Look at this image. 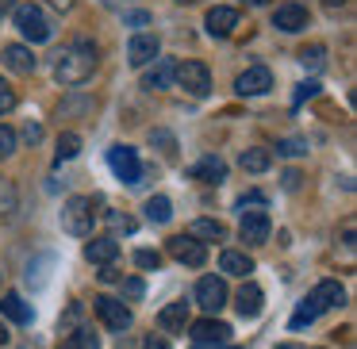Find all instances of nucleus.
<instances>
[{
    "mask_svg": "<svg viewBox=\"0 0 357 349\" xmlns=\"http://www.w3.org/2000/svg\"><path fill=\"white\" fill-rule=\"evenodd\" d=\"M100 65V54H96V47L89 39H73L66 42L62 50L54 54V81L66 88L73 85H85L89 77H93V70Z\"/></svg>",
    "mask_w": 357,
    "mask_h": 349,
    "instance_id": "nucleus-1",
    "label": "nucleus"
},
{
    "mask_svg": "<svg viewBox=\"0 0 357 349\" xmlns=\"http://www.w3.org/2000/svg\"><path fill=\"white\" fill-rule=\"evenodd\" d=\"M12 20H16L20 35H24L27 42H47L50 35H54V24L47 20V12L39 8V4H16V12H12Z\"/></svg>",
    "mask_w": 357,
    "mask_h": 349,
    "instance_id": "nucleus-2",
    "label": "nucleus"
},
{
    "mask_svg": "<svg viewBox=\"0 0 357 349\" xmlns=\"http://www.w3.org/2000/svg\"><path fill=\"white\" fill-rule=\"evenodd\" d=\"M93 200L89 196H70L62 203V231L73 234V238H89L93 234Z\"/></svg>",
    "mask_w": 357,
    "mask_h": 349,
    "instance_id": "nucleus-3",
    "label": "nucleus"
},
{
    "mask_svg": "<svg viewBox=\"0 0 357 349\" xmlns=\"http://www.w3.org/2000/svg\"><path fill=\"white\" fill-rule=\"evenodd\" d=\"M273 231V219L265 208H242V223H238V238L246 246H265Z\"/></svg>",
    "mask_w": 357,
    "mask_h": 349,
    "instance_id": "nucleus-4",
    "label": "nucleus"
},
{
    "mask_svg": "<svg viewBox=\"0 0 357 349\" xmlns=\"http://www.w3.org/2000/svg\"><path fill=\"white\" fill-rule=\"evenodd\" d=\"M173 85H181L188 96H208L211 93V70L204 62H177V77H173Z\"/></svg>",
    "mask_w": 357,
    "mask_h": 349,
    "instance_id": "nucleus-5",
    "label": "nucleus"
},
{
    "mask_svg": "<svg viewBox=\"0 0 357 349\" xmlns=\"http://www.w3.org/2000/svg\"><path fill=\"white\" fill-rule=\"evenodd\" d=\"M93 311H96V318H100L108 330H127L131 326V307H127L123 300H112V295H96L93 300Z\"/></svg>",
    "mask_w": 357,
    "mask_h": 349,
    "instance_id": "nucleus-6",
    "label": "nucleus"
},
{
    "mask_svg": "<svg viewBox=\"0 0 357 349\" xmlns=\"http://www.w3.org/2000/svg\"><path fill=\"white\" fill-rule=\"evenodd\" d=\"M165 249H169L173 261L188 265V269H200V265L208 261V246H200V242L188 238V234H173V238L165 242Z\"/></svg>",
    "mask_w": 357,
    "mask_h": 349,
    "instance_id": "nucleus-7",
    "label": "nucleus"
},
{
    "mask_svg": "<svg viewBox=\"0 0 357 349\" xmlns=\"http://www.w3.org/2000/svg\"><path fill=\"white\" fill-rule=\"evenodd\" d=\"M108 165H112V173H116L123 185H139L142 165H139V154H135L131 146H112L108 150Z\"/></svg>",
    "mask_w": 357,
    "mask_h": 349,
    "instance_id": "nucleus-8",
    "label": "nucleus"
},
{
    "mask_svg": "<svg viewBox=\"0 0 357 349\" xmlns=\"http://www.w3.org/2000/svg\"><path fill=\"white\" fill-rule=\"evenodd\" d=\"M196 303H200V311H208V318H215V311L227 307V284H223V277H204L200 284H196Z\"/></svg>",
    "mask_w": 357,
    "mask_h": 349,
    "instance_id": "nucleus-9",
    "label": "nucleus"
},
{
    "mask_svg": "<svg viewBox=\"0 0 357 349\" xmlns=\"http://www.w3.org/2000/svg\"><path fill=\"white\" fill-rule=\"evenodd\" d=\"M188 338L196 341V346H227L231 341V326L219 323V318H200V323L188 326Z\"/></svg>",
    "mask_w": 357,
    "mask_h": 349,
    "instance_id": "nucleus-10",
    "label": "nucleus"
},
{
    "mask_svg": "<svg viewBox=\"0 0 357 349\" xmlns=\"http://www.w3.org/2000/svg\"><path fill=\"white\" fill-rule=\"evenodd\" d=\"M173 77H177V62L173 58H154L150 70L142 73V88L146 93H162V88H173Z\"/></svg>",
    "mask_w": 357,
    "mask_h": 349,
    "instance_id": "nucleus-11",
    "label": "nucleus"
},
{
    "mask_svg": "<svg viewBox=\"0 0 357 349\" xmlns=\"http://www.w3.org/2000/svg\"><path fill=\"white\" fill-rule=\"evenodd\" d=\"M162 54V42H158V35H135L131 42H127V62L135 65V70H146L154 58Z\"/></svg>",
    "mask_w": 357,
    "mask_h": 349,
    "instance_id": "nucleus-12",
    "label": "nucleus"
},
{
    "mask_svg": "<svg viewBox=\"0 0 357 349\" xmlns=\"http://www.w3.org/2000/svg\"><path fill=\"white\" fill-rule=\"evenodd\" d=\"M273 88V73L265 70V65H250L246 73H238V81H234V93L238 96H261Z\"/></svg>",
    "mask_w": 357,
    "mask_h": 349,
    "instance_id": "nucleus-13",
    "label": "nucleus"
},
{
    "mask_svg": "<svg viewBox=\"0 0 357 349\" xmlns=\"http://www.w3.org/2000/svg\"><path fill=\"white\" fill-rule=\"evenodd\" d=\"M204 27H208V35L211 39H227V35L238 27V12L234 8H227V4H215V8L204 16Z\"/></svg>",
    "mask_w": 357,
    "mask_h": 349,
    "instance_id": "nucleus-14",
    "label": "nucleus"
},
{
    "mask_svg": "<svg viewBox=\"0 0 357 349\" xmlns=\"http://www.w3.org/2000/svg\"><path fill=\"white\" fill-rule=\"evenodd\" d=\"M273 27L284 31V35L303 31V27H307V8H303V4H280V8L273 12Z\"/></svg>",
    "mask_w": 357,
    "mask_h": 349,
    "instance_id": "nucleus-15",
    "label": "nucleus"
},
{
    "mask_svg": "<svg viewBox=\"0 0 357 349\" xmlns=\"http://www.w3.org/2000/svg\"><path fill=\"white\" fill-rule=\"evenodd\" d=\"M234 307H238L242 318H257L265 307V292L254 284V280H246V284L238 288V295H234Z\"/></svg>",
    "mask_w": 357,
    "mask_h": 349,
    "instance_id": "nucleus-16",
    "label": "nucleus"
},
{
    "mask_svg": "<svg viewBox=\"0 0 357 349\" xmlns=\"http://www.w3.org/2000/svg\"><path fill=\"white\" fill-rule=\"evenodd\" d=\"M342 300H346V288H342L338 280H319V284L311 288V303L319 307V315L331 311V307H338Z\"/></svg>",
    "mask_w": 357,
    "mask_h": 349,
    "instance_id": "nucleus-17",
    "label": "nucleus"
},
{
    "mask_svg": "<svg viewBox=\"0 0 357 349\" xmlns=\"http://www.w3.org/2000/svg\"><path fill=\"white\" fill-rule=\"evenodd\" d=\"M0 54H4V65H8L12 73H35V65H39L31 54V47H24V42H8Z\"/></svg>",
    "mask_w": 357,
    "mask_h": 349,
    "instance_id": "nucleus-18",
    "label": "nucleus"
},
{
    "mask_svg": "<svg viewBox=\"0 0 357 349\" xmlns=\"http://www.w3.org/2000/svg\"><path fill=\"white\" fill-rule=\"evenodd\" d=\"M158 326H162V330H169V334H185V326H188V303L185 300L165 303V307L158 311Z\"/></svg>",
    "mask_w": 357,
    "mask_h": 349,
    "instance_id": "nucleus-19",
    "label": "nucleus"
},
{
    "mask_svg": "<svg viewBox=\"0 0 357 349\" xmlns=\"http://www.w3.org/2000/svg\"><path fill=\"white\" fill-rule=\"evenodd\" d=\"M219 272H227V277H242V280H246L250 272H254V257L242 254V249H223V254H219Z\"/></svg>",
    "mask_w": 357,
    "mask_h": 349,
    "instance_id": "nucleus-20",
    "label": "nucleus"
},
{
    "mask_svg": "<svg viewBox=\"0 0 357 349\" xmlns=\"http://www.w3.org/2000/svg\"><path fill=\"white\" fill-rule=\"evenodd\" d=\"M188 238H196L200 246L204 242H223L227 226L219 223V219H192V223H188Z\"/></svg>",
    "mask_w": 357,
    "mask_h": 349,
    "instance_id": "nucleus-21",
    "label": "nucleus"
},
{
    "mask_svg": "<svg viewBox=\"0 0 357 349\" xmlns=\"http://www.w3.org/2000/svg\"><path fill=\"white\" fill-rule=\"evenodd\" d=\"M0 315L12 318V323H20V326L31 323V307H27L24 295H16V292H4V295H0Z\"/></svg>",
    "mask_w": 357,
    "mask_h": 349,
    "instance_id": "nucleus-22",
    "label": "nucleus"
},
{
    "mask_svg": "<svg viewBox=\"0 0 357 349\" xmlns=\"http://www.w3.org/2000/svg\"><path fill=\"white\" fill-rule=\"evenodd\" d=\"M85 257H89L93 265H112V261L119 257V242H116V238H93V242L85 246Z\"/></svg>",
    "mask_w": 357,
    "mask_h": 349,
    "instance_id": "nucleus-23",
    "label": "nucleus"
},
{
    "mask_svg": "<svg viewBox=\"0 0 357 349\" xmlns=\"http://www.w3.org/2000/svg\"><path fill=\"white\" fill-rule=\"evenodd\" d=\"M188 177L204 180V185H219V180L227 177V165L219 162V157H204V162H196L192 169H188Z\"/></svg>",
    "mask_w": 357,
    "mask_h": 349,
    "instance_id": "nucleus-24",
    "label": "nucleus"
},
{
    "mask_svg": "<svg viewBox=\"0 0 357 349\" xmlns=\"http://www.w3.org/2000/svg\"><path fill=\"white\" fill-rule=\"evenodd\" d=\"M238 165L246 173H265L273 165V154L265 146H250V150H242V157H238Z\"/></svg>",
    "mask_w": 357,
    "mask_h": 349,
    "instance_id": "nucleus-25",
    "label": "nucleus"
},
{
    "mask_svg": "<svg viewBox=\"0 0 357 349\" xmlns=\"http://www.w3.org/2000/svg\"><path fill=\"white\" fill-rule=\"evenodd\" d=\"M62 349H100V338H96L89 326H77L73 334H66V338H62Z\"/></svg>",
    "mask_w": 357,
    "mask_h": 349,
    "instance_id": "nucleus-26",
    "label": "nucleus"
},
{
    "mask_svg": "<svg viewBox=\"0 0 357 349\" xmlns=\"http://www.w3.org/2000/svg\"><path fill=\"white\" fill-rule=\"evenodd\" d=\"M16 208H20V192H16V185H12L8 177H0V219L16 215Z\"/></svg>",
    "mask_w": 357,
    "mask_h": 349,
    "instance_id": "nucleus-27",
    "label": "nucleus"
},
{
    "mask_svg": "<svg viewBox=\"0 0 357 349\" xmlns=\"http://www.w3.org/2000/svg\"><path fill=\"white\" fill-rule=\"evenodd\" d=\"M315 318H319V307L311 303V295H303L300 307H296V315L288 318V326H292V330H303V326H311Z\"/></svg>",
    "mask_w": 357,
    "mask_h": 349,
    "instance_id": "nucleus-28",
    "label": "nucleus"
},
{
    "mask_svg": "<svg viewBox=\"0 0 357 349\" xmlns=\"http://www.w3.org/2000/svg\"><path fill=\"white\" fill-rule=\"evenodd\" d=\"M81 154V134H73V131H66L62 139H58V154H54V165H62V162H73V157Z\"/></svg>",
    "mask_w": 357,
    "mask_h": 349,
    "instance_id": "nucleus-29",
    "label": "nucleus"
},
{
    "mask_svg": "<svg viewBox=\"0 0 357 349\" xmlns=\"http://www.w3.org/2000/svg\"><path fill=\"white\" fill-rule=\"evenodd\" d=\"M146 219H150V223H169V219H173V203L165 200V196H150V200H146Z\"/></svg>",
    "mask_w": 357,
    "mask_h": 349,
    "instance_id": "nucleus-30",
    "label": "nucleus"
},
{
    "mask_svg": "<svg viewBox=\"0 0 357 349\" xmlns=\"http://www.w3.org/2000/svg\"><path fill=\"white\" fill-rule=\"evenodd\" d=\"M104 223H108L116 234H135V231H139V223H135L127 211H104Z\"/></svg>",
    "mask_w": 357,
    "mask_h": 349,
    "instance_id": "nucleus-31",
    "label": "nucleus"
},
{
    "mask_svg": "<svg viewBox=\"0 0 357 349\" xmlns=\"http://www.w3.org/2000/svg\"><path fill=\"white\" fill-rule=\"evenodd\" d=\"M300 62H303V70H323L326 65V47H303Z\"/></svg>",
    "mask_w": 357,
    "mask_h": 349,
    "instance_id": "nucleus-32",
    "label": "nucleus"
},
{
    "mask_svg": "<svg viewBox=\"0 0 357 349\" xmlns=\"http://www.w3.org/2000/svg\"><path fill=\"white\" fill-rule=\"evenodd\" d=\"M81 315H85V307H81V303H70V311H66V318L58 323V334H62V338H66V334H73V330L81 326Z\"/></svg>",
    "mask_w": 357,
    "mask_h": 349,
    "instance_id": "nucleus-33",
    "label": "nucleus"
},
{
    "mask_svg": "<svg viewBox=\"0 0 357 349\" xmlns=\"http://www.w3.org/2000/svg\"><path fill=\"white\" fill-rule=\"evenodd\" d=\"M277 154L280 157H303V154H307V139H284V142H277Z\"/></svg>",
    "mask_w": 357,
    "mask_h": 349,
    "instance_id": "nucleus-34",
    "label": "nucleus"
},
{
    "mask_svg": "<svg viewBox=\"0 0 357 349\" xmlns=\"http://www.w3.org/2000/svg\"><path fill=\"white\" fill-rule=\"evenodd\" d=\"M16 146H20V134L12 131V127L0 123V157H12V154H16Z\"/></svg>",
    "mask_w": 357,
    "mask_h": 349,
    "instance_id": "nucleus-35",
    "label": "nucleus"
},
{
    "mask_svg": "<svg viewBox=\"0 0 357 349\" xmlns=\"http://www.w3.org/2000/svg\"><path fill=\"white\" fill-rule=\"evenodd\" d=\"M16 104H20V96H16V88H12V85H8V81L0 77V116H8V111H12V108H16Z\"/></svg>",
    "mask_w": 357,
    "mask_h": 349,
    "instance_id": "nucleus-36",
    "label": "nucleus"
},
{
    "mask_svg": "<svg viewBox=\"0 0 357 349\" xmlns=\"http://www.w3.org/2000/svg\"><path fill=\"white\" fill-rule=\"evenodd\" d=\"M62 116H77V111H93V100L89 96H70V100H62Z\"/></svg>",
    "mask_w": 357,
    "mask_h": 349,
    "instance_id": "nucleus-37",
    "label": "nucleus"
},
{
    "mask_svg": "<svg viewBox=\"0 0 357 349\" xmlns=\"http://www.w3.org/2000/svg\"><path fill=\"white\" fill-rule=\"evenodd\" d=\"M135 265H139V269H158V265H162V254H158V249H139V254H135Z\"/></svg>",
    "mask_w": 357,
    "mask_h": 349,
    "instance_id": "nucleus-38",
    "label": "nucleus"
},
{
    "mask_svg": "<svg viewBox=\"0 0 357 349\" xmlns=\"http://www.w3.org/2000/svg\"><path fill=\"white\" fill-rule=\"evenodd\" d=\"M142 292H146L142 277H127L123 280V300H142Z\"/></svg>",
    "mask_w": 357,
    "mask_h": 349,
    "instance_id": "nucleus-39",
    "label": "nucleus"
},
{
    "mask_svg": "<svg viewBox=\"0 0 357 349\" xmlns=\"http://www.w3.org/2000/svg\"><path fill=\"white\" fill-rule=\"evenodd\" d=\"M150 142H154V146H162L165 154H173V150H177V139H173L169 131H150Z\"/></svg>",
    "mask_w": 357,
    "mask_h": 349,
    "instance_id": "nucleus-40",
    "label": "nucleus"
},
{
    "mask_svg": "<svg viewBox=\"0 0 357 349\" xmlns=\"http://www.w3.org/2000/svg\"><path fill=\"white\" fill-rule=\"evenodd\" d=\"M311 96H319V81H303V85H296L292 104H303V100H311Z\"/></svg>",
    "mask_w": 357,
    "mask_h": 349,
    "instance_id": "nucleus-41",
    "label": "nucleus"
},
{
    "mask_svg": "<svg viewBox=\"0 0 357 349\" xmlns=\"http://www.w3.org/2000/svg\"><path fill=\"white\" fill-rule=\"evenodd\" d=\"M123 24H131V27H146V24H150V16H146V12H123Z\"/></svg>",
    "mask_w": 357,
    "mask_h": 349,
    "instance_id": "nucleus-42",
    "label": "nucleus"
},
{
    "mask_svg": "<svg viewBox=\"0 0 357 349\" xmlns=\"http://www.w3.org/2000/svg\"><path fill=\"white\" fill-rule=\"evenodd\" d=\"M24 139H27V142H39V139H43V127H39V123H27V127H24Z\"/></svg>",
    "mask_w": 357,
    "mask_h": 349,
    "instance_id": "nucleus-43",
    "label": "nucleus"
},
{
    "mask_svg": "<svg viewBox=\"0 0 357 349\" xmlns=\"http://www.w3.org/2000/svg\"><path fill=\"white\" fill-rule=\"evenodd\" d=\"M342 242H346V249H354V219H346V226H342Z\"/></svg>",
    "mask_w": 357,
    "mask_h": 349,
    "instance_id": "nucleus-44",
    "label": "nucleus"
},
{
    "mask_svg": "<svg viewBox=\"0 0 357 349\" xmlns=\"http://www.w3.org/2000/svg\"><path fill=\"white\" fill-rule=\"evenodd\" d=\"M280 180H284V188H288V192H292V188H300V173H296V169H288Z\"/></svg>",
    "mask_w": 357,
    "mask_h": 349,
    "instance_id": "nucleus-45",
    "label": "nucleus"
},
{
    "mask_svg": "<svg viewBox=\"0 0 357 349\" xmlns=\"http://www.w3.org/2000/svg\"><path fill=\"white\" fill-rule=\"evenodd\" d=\"M142 349H169V341H165V338H154V334H150V338L142 341Z\"/></svg>",
    "mask_w": 357,
    "mask_h": 349,
    "instance_id": "nucleus-46",
    "label": "nucleus"
},
{
    "mask_svg": "<svg viewBox=\"0 0 357 349\" xmlns=\"http://www.w3.org/2000/svg\"><path fill=\"white\" fill-rule=\"evenodd\" d=\"M12 12H16V0H0V20L12 16Z\"/></svg>",
    "mask_w": 357,
    "mask_h": 349,
    "instance_id": "nucleus-47",
    "label": "nucleus"
},
{
    "mask_svg": "<svg viewBox=\"0 0 357 349\" xmlns=\"http://www.w3.org/2000/svg\"><path fill=\"white\" fill-rule=\"evenodd\" d=\"M100 280H104V284H112V280H119V272H116V269H112V265H104V272H100Z\"/></svg>",
    "mask_w": 357,
    "mask_h": 349,
    "instance_id": "nucleus-48",
    "label": "nucleus"
},
{
    "mask_svg": "<svg viewBox=\"0 0 357 349\" xmlns=\"http://www.w3.org/2000/svg\"><path fill=\"white\" fill-rule=\"evenodd\" d=\"M50 4H54V8H62V12H70V8H73V0H50Z\"/></svg>",
    "mask_w": 357,
    "mask_h": 349,
    "instance_id": "nucleus-49",
    "label": "nucleus"
},
{
    "mask_svg": "<svg viewBox=\"0 0 357 349\" xmlns=\"http://www.w3.org/2000/svg\"><path fill=\"white\" fill-rule=\"evenodd\" d=\"M4 341H8V323L0 318V346H4Z\"/></svg>",
    "mask_w": 357,
    "mask_h": 349,
    "instance_id": "nucleus-50",
    "label": "nucleus"
},
{
    "mask_svg": "<svg viewBox=\"0 0 357 349\" xmlns=\"http://www.w3.org/2000/svg\"><path fill=\"white\" fill-rule=\"evenodd\" d=\"M326 8H342V4H346V0H323Z\"/></svg>",
    "mask_w": 357,
    "mask_h": 349,
    "instance_id": "nucleus-51",
    "label": "nucleus"
},
{
    "mask_svg": "<svg viewBox=\"0 0 357 349\" xmlns=\"http://www.w3.org/2000/svg\"><path fill=\"white\" fill-rule=\"evenodd\" d=\"M250 4H269V0H250Z\"/></svg>",
    "mask_w": 357,
    "mask_h": 349,
    "instance_id": "nucleus-52",
    "label": "nucleus"
},
{
    "mask_svg": "<svg viewBox=\"0 0 357 349\" xmlns=\"http://www.w3.org/2000/svg\"><path fill=\"white\" fill-rule=\"evenodd\" d=\"M277 349H296V346H277Z\"/></svg>",
    "mask_w": 357,
    "mask_h": 349,
    "instance_id": "nucleus-53",
    "label": "nucleus"
},
{
    "mask_svg": "<svg viewBox=\"0 0 357 349\" xmlns=\"http://www.w3.org/2000/svg\"><path fill=\"white\" fill-rule=\"evenodd\" d=\"M177 4H192V0H177Z\"/></svg>",
    "mask_w": 357,
    "mask_h": 349,
    "instance_id": "nucleus-54",
    "label": "nucleus"
},
{
    "mask_svg": "<svg viewBox=\"0 0 357 349\" xmlns=\"http://www.w3.org/2000/svg\"><path fill=\"white\" fill-rule=\"evenodd\" d=\"M219 349H227V346H219Z\"/></svg>",
    "mask_w": 357,
    "mask_h": 349,
    "instance_id": "nucleus-55",
    "label": "nucleus"
}]
</instances>
